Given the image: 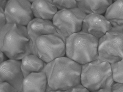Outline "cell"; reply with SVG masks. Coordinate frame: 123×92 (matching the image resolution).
Instances as JSON below:
<instances>
[{
    "mask_svg": "<svg viewBox=\"0 0 123 92\" xmlns=\"http://www.w3.org/2000/svg\"><path fill=\"white\" fill-rule=\"evenodd\" d=\"M82 65L67 57L47 63L44 69L49 87L54 91H66L80 83Z\"/></svg>",
    "mask_w": 123,
    "mask_h": 92,
    "instance_id": "obj_1",
    "label": "cell"
},
{
    "mask_svg": "<svg viewBox=\"0 0 123 92\" xmlns=\"http://www.w3.org/2000/svg\"><path fill=\"white\" fill-rule=\"evenodd\" d=\"M99 39L80 31L74 33L66 39V57L80 65L99 58Z\"/></svg>",
    "mask_w": 123,
    "mask_h": 92,
    "instance_id": "obj_2",
    "label": "cell"
},
{
    "mask_svg": "<svg viewBox=\"0 0 123 92\" xmlns=\"http://www.w3.org/2000/svg\"><path fill=\"white\" fill-rule=\"evenodd\" d=\"M114 82L108 62L98 58L82 65L80 83L90 92L111 86Z\"/></svg>",
    "mask_w": 123,
    "mask_h": 92,
    "instance_id": "obj_3",
    "label": "cell"
},
{
    "mask_svg": "<svg viewBox=\"0 0 123 92\" xmlns=\"http://www.w3.org/2000/svg\"><path fill=\"white\" fill-rule=\"evenodd\" d=\"M33 43L27 28L15 24L5 35L0 51L11 60H22L32 54Z\"/></svg>",
    "mask_w": 123,
    "mask_h": 92,
    "instance_id": "obj_4",
    "label": "cell"
},
{
    "mask_svg": "<svg viewBox=\"0 0 123 92\" xmlns=\"http://www.w3.org/2000/svg\"><path fill=\"white\" fill-rule=\"evenodd\" d=\"M99 58L110 64L123 60V29L112 28L99 39Z\"/></svg>",
    "mask_w": 123,
    "mask_h": 92,
    "instance_id": "obj_5",
    "label": "cell"
},
{
    "mask_svg": "<svg viewBox=\"0 0 123 92\" xmlns=\"http://www.w3.org/2000/svg\"><path fill=\"white\" fill-rule=\"evenodd\" d=\"M86 16L79 8L61 10L52 19L57 33L66 38L82 30L83 19Z\"/></svg>",
    "mask_w": 123,
    "mask_h": 92,
    "instance_id": "obj_6",
    "label": "cell"
},
{
    "mask_svg": "<svg viewBox=\"0 0 123 92\" xmlns=\"http://www.w3.org/2000/svg\"><path fill=\"white\" fill-rule=\"evenodd\" d=\"M36 55L47 63L66 55V39L57 33L42 36L35 42Z\"/></svg>",
    "mask_w": 123,
    "mask_h": 92,
    "instance_id": "obj_7",
    "label": "cell"
},
{
    "mask_svg": "<svg viewBox=\"0 0 123 92\" xmlns=\"http://www.w3.org/2000/svg\"><path fill=\"white\" fill-rule=\"evenodd\" d=\"M31 4L28 0L7 1L4 12L6 24L26 26L33 19Z\"/></svg>",
    "mask_w": 123,
    "mask_h": 92,
    "instance_id": "obj_8",
    "label": "cell"
},
{
    "mask_svg": "<svg viewBox=\"0 0 123 92\" xmlns=\"http://www.w3.org/2000/svg\"><path fill=\"white\" fill-rule=\"evenodd\" d=\"M21 61L9 59L0 64V82L12 86L17 92H23L24 77L21 68Z\"/></svg>",
    "mask_w": 123,
    "mask_h": 92,
    "instance_id": "obj_9",
    "label": "cell"
},
{
    "mask_svg": "<svg viewBox=\"0 0 123 92\" xmlns=\"http://www.w3.org/2000/svg\"><path fill=\"white\" fill-rule=\"evenodd\" d=\"M112 28L111 24L105 16L92 14L86 15L83 19L81 31L99 39Z\"/></svg>",
    "mask_w": 123,
    "mask_h": 92,
    "instance_id": "obj_10",
    "label": "cell"
},
{
    "mask_svg": "<svg viewBox=\"0 0 123 92\" xmlns=\"http://www.w3.org/2000/svg\"><path fill=\"white\" fill-rule=\"evenodd\" d=\"M29 36L33 43L32 54L36 55L35 42L42 36L57 33L56 29L50 20L35 18L31 20L27 26Z\"/></svg>",
    "mask_w": 123,
    "mask_h": 92,
    "instance_id": "obj_11",
    "label": "cell"
},
{
    "mask_svg": "<svg viewBox=\"0 0 123 92\" xmlns=\"http://www.w3.org/2000/svg\"><path fill=\"white\" fill-rule=\"evenodd\" d=\"M53 90L49 87L44 72L32 73L24 77L23 92H48Z\"/></svg>",
    "mask_w": 123,
    "mask_h": 92,
    "instance_id": "obj_12",
    "label": "cell"
},
{
    "mask_svg": "<svg viewBox=\"0 0 123 92\" xmlns=\"http://www.w3.org/2000/svg\"><path fill=\"white\" fill-rule=\"evenodd\" d=\"M76 1L77 8L86 15L92 14L103 15L113 3L112 0Z\"/></svg>",
    "mask_w": 123,
    "mask_h": 92,
    "instance_id": "obj_13",
    "label": "cell"
},
{
    "mask_svg": "<svg viewBox=\"0 0 123 92\" xmlns=\"http://www.w3.org/2000/svg\"><path fill=\"white\" fill-rule=\"evenodd\" d=\"M31 8L36 18L47 20L52 19L58 11L56 7L48 0H35Z\"/></svg>",
    "mask_w": 123,
    "mask_h": 92,
    "instance_id": "obj_14",
    "label": "cell"
},
{
    "mask_svg": "<svg viewBox=\"0 0 123 92\" xmlns=\"http://www.w3.org/2000/svg\"><path fill=\"white\" fill-rule=\"evenodd\" d=\"M113 28L123 29V0L113 2L104 15Z\"/></svg>",
    "mask_w": 123,
    "mask_h": 92,
    "instance_id": "obj_15",
    "label": "cell"
},
{
    "mask_svg": "<svg viewBox=\"0 0 123 92\" xmlns=\"http://www.w3.org/2000/svg\"><path fill=\"white\" fill-rule=\"evenodd\" d=\"M47 64L37 55L31 54L22 59L21 70L25 77L32 73L44 72Z\"/></svg>",
    "mask_w": 123,
    "mask_h": 92,
    "instance_id": "obj_16",
    "label": "cell"
},
{
    "mask_svg": "<svg viewBox=\"0 0 123 92\" xmlns=\"http://www.w3.org/2000/svg\"><path fill=\"white\" fill-rule=\"evenodd\" d=\"M115 82L123 83V60L111 64Z\"/></svg>",
    "mask_w": 123,
    "mask_h": 92,
    "instance_id": "obj_17",
    "label": "cell"
},
{
    "mask_svg": "<svg viewBox=\"0 0 123 92\" xmlns=\"http://www.w3.org/2000/svg\"><path fill=\"white\" fill-rule=\"evenodd\" d=\"M49 3L54 4L57 9L61 10L69 9L77 7L76 0H48Z\"/></svg>",
    "mask_w": 123,
    "mask_h": 92,
    "instance_id": "obj_18",
    "label": "cell"
},
{
    "mask_svg": "<svg viewBox=\"0 0 123 92\" xmlns=\"http://www.w3.org/2000/svg\"><path fill=\"white\" fill-rule=\"evenodd\" d=\"M15 24H6L4 27L0 29V49L2 48L4 39L7 33L12 27Z\"/></svg>",
    "mask_w": 123,
    "mask_h": 92,
    "instance_id": "obj_19",
    "label": "cell"
},
{
    "mask_svg": "<svg viewBox=\"0 0 123 92\" xmlns=\"http://www.w3.org/2000/svg\"><path fill=\"white\" fill-rule=\"evenodd\" d=\"M0 92H17L14 87L6 82H0Z\"/></svg>",
    "mask_w": 123,
    "mask_h": 92,
    "instance_id": "obj_20",
    "label": "cell"
},
{
    "mask_svg": "<svg viewBox=\"0 0 123 92\" xmlns=\"http://www.w3.org/2000/svg\"><path fill=\"white\" fill-rule=\"evenodd\" d=\"M64 92H91L81 83Z\"/></svg>",
    "mask_w": 123,
    "mask_h": 92,
    "instance_id": "obj_21",
    "label": "cell"
},
{
    "mask_svg": "<svg viewBox=\"0 0 123 92\" xmlns=\"http://www.w3.org/2000/svg\"><path fill=\"white\" fill-rule=\"evenodd\" d=\"M112 92H123V83L114 82L111 86Z\"/></svg>",
    "mask_w": 123,
    "mask_h": 92,
    "instance_id": "obj_22",
    "label": "cell"
},
{
    "mask_svg": "<svg viewBox=\"0 0 123 92\" xmlns=\"http://www.w3.org/2000/svg\"><path fill=\"white\" fill-rule=\"evenodd\" d=\"M0 29L6 24V19L5 16L4 11L1 8H0Z\"/></svg>",
    "mask_w": 123,
    "mask_h": 92,
    "instance_id": "obj_23",
    "label": "cell"
},
{
    "mask_svg": "<svg viewBox=\"0 0 123 92\" xmlns=\"http://www.w3.org/2000/svg\"><path fill=\"white\" fill-rule=\"evenodd\" d=\"M111 87V86L105 87L91 92H112Z\"/></svg>",
    "mask_w": 123,
    "mask_h": 92,
    "instance_id": "obj_24",
    "label": "cell"
},
{
    "mask_svg": "<svg viewBox=\"0 0 123 92\" xmlns=\"http://www.w3.org/2000/svg\"><path fill=\"white\" fill-rule=\"evenodd\" d=\"M6 55H5V54L0 51V64L4 62L5 61H7L6 57Z\"/></svg>",
    "mask_w": 123,
    "mask_h": 92,
    "instance_id": "obj_25",
    "label": "cell"
},
{
    "mask_svg": "<svg viewBox=\"0 0 123 92\" xmlns=\"http://www.w3.org/2000/svg\"><path fill=\"white\" fill-rule=\"evenodd\" d=\"M7 1L6 0H0V8L3 9L4 10H5V7H6V5L7 3Z\"/></svg>",
    "mask_w": 123,
    "mask_h": 92,
    "instance_id": "obj_26",
    "label": "cell"
},
{
    "mask_svg": "<svg viewBox=\"0 0 123 92\" xmlns=\"http://www.w3.org/2000/svg\"><path fill=\"white\" fill-rule=\"evenodd\" d=\"M48 92H64L63 91H54V90H51Z\"/></svg>",
    "mask_w": 123,
    "mask_h": 92,
    "instance_id": "obj_27",
    "label": "cell"
}]
</instances>
